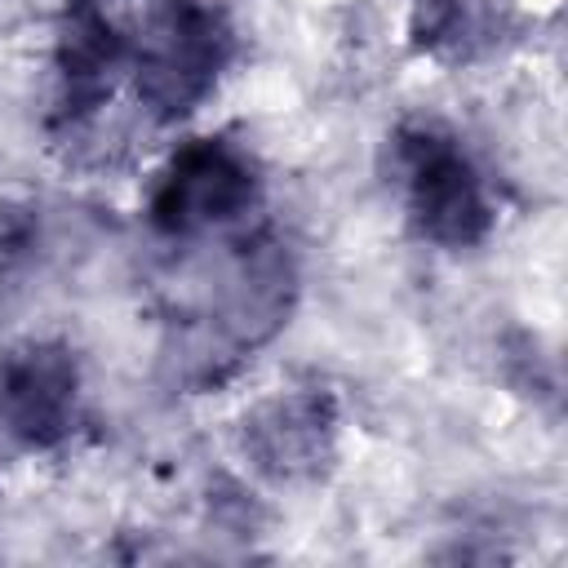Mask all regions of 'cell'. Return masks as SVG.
I'll use <instances>...</instances> for the list:
<instances>
[{
  "instance_id": "6da1fadb",
  "label": "cell",
  "mask_w": 568,
  "mask_h": 568,
  "mask_svg": "<svg viewBox=\"0 0 568 568\" xmlns=\"http://www.w3.org/2000/svg\"><path fill=\"white\" fill-rule=\"evenodd\" d=\"M235 27L213 0H164L129 36V84L138 106L169 124L191 115L222 80Z\"/></svg>"
},
{
  "instance_id": "7a4b0ae2",
  "label": "cell",
  "mask_w": 568,
  "mask_h": 568,
  "mask_svg": "<svg viewBox=\"0 0 568 568\" xmlns=\"http://www.w3.org/2000/svg\"><path fill=\"white\" fill-rule=\"evenodd\" d=\"M395 173L413 231L439 248H470L493 231V200L462 151V142L435 124L413 120L395 133Z\"/></svg>"
},
{
  "instance_id": "3957f363",
  "label": "cell",
  "mask_w": 568,
  "mask_h": 568,
  "mask_svg": "<svg viewBox=\"0 0 568 568\" xmlns=\"http://www.w3.org/2000/svg\"><path fill=\"white\" fill-rule=\"evenodd\" d=\"M257 200L248 155L226 138H200L173 151L151 186L146 217L169 240H195L235 226Z\"/></svg>"
},
{
  "instance_id": "277c9868",
  "label": "cell",
  "mask_w": 568,
  "mask_h": 568,
  "mask_svg": "<svg viewBox=\"0 0 568 568\" xmlns=\"http://www.w3.org/2000/svg\"><path fill=\"white\" fill-rule=\"evenodd\" d=\"M80 422V364L62 342H18L0 355V426L27 448H58Z\"/></svg>"
},
{
  "instance_id": "5b68a950",
  "label": "cell",
  "mask_w": 568,
  "mask_h": 568,
  "mask_svg": "<svg viewBox=\"0 0 568 568\" xmlns=\"http://www.w3.org/2000/svg\"><path fill=\"white\" fill-rule=\"evenodd\" d=\"M337 399L320 386L275 390L244 417V457L280 484L311 479L333 462Z\"/></svg>"
},
{
  "instance_id": "8992f818",
  "label": "cell",
  "mask_w": 568,
  "mask_h": 568,
  "mask_svg": "<svg viewBox=\"0 0 568 568\" xmlns=\"http://www.w3.org/2000/svg\"><path fill=\"white\" fill-rule=\"evenodd\" d=\"M40 248V217L22 200L0 204V306L22 288V275Z\"/></svg>"
}]
</instances>
